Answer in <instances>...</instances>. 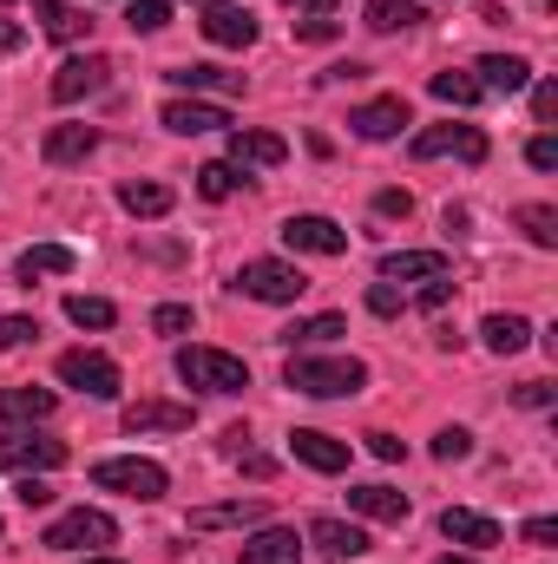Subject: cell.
Wrapping results in <instances>:
<instances>
[{
  "label": "cell",
  "mask_w": 558,
  "mask_h": 564,
  "mask_svg": "<svg viewBox=\"0 0 558 564\" xmlns=\"http://www.w3.org/2000/svg\"><path fill=\"white\" fill-rule=\"evenodd\" d=\"M282 381L309 401H342V394H362L368 388V368L355 355H289Z\"/></svg>",
  "instance_id": "cell-1"
},
{
  "label": "cell",
  "mask_w": 558,
  "mask_h": 564,
  "mask_svg": "<svg viewBox=\"0 0 558 564\" xmlns=\"http://www.w3.org/2000/svg\"><path fill=\"white\" fill-rule=\"evenodd\" d=\"M178 381L204 388V394H244L250 388V368L224 348H178Z\"/></svg>",
  "instance_id": "cell-2"
},
{
  "label": "cell",
  "mask_w": 558,
  "mask_h": 564,
  "mask_svg": "<svg viewBox=\"0 0 558 564\" xmlns=\"http://www.w3.org/2000/svg\"><path fill=\"white\" fill-rule=\"evenodd\" d=\"M93 486H106V492H126V499H139V506H151V499H164V466L158 459H99L93 466Z\"/></svg>",
  "instance_id": "cell-3"
},
{
  "label": "cell",
  "mask_w": 558,
  "mask_h": 564,
  "mask_svg": "<svg viewBox=\"0 0 558 564\" xmlns=\"http://www.w3.org/2000/svg\"><path fill=\"white\" fill-rule=\"evenodd\" d=\"M119 539V525L106 519V512H93V506H79V512H66V519H53L46 525V552H99V545H112Z\"/></svg>",
  "instance_id": "cell-4"
},
{
  "label": "cell",
  "mask_w": 558,
  "mask_h": 564,
  "mask_svg": "<svg viewBox=\"0 0 558 564\" xmlns=\"http://www.w3.org/2000/svg\"><path fill=\"white\" fill-rule=\"evenodd\" d=\"M60 381L79 388V394H93V401H112L119 394V361L99 355V348H66L60 355Z\"/></svg>",
  "instance_id": "cell-5"
},
{
  "label": "cell",
  "mask_w": 558,
  "mask_h": 564,
  "mask_svg": "<svg viewBox=\"0 0 558 564\" xmlns=\"http://www.w3.org/2000/svg\"><path fill=\"white\" fill-rule=\"evenodd\" d=\"M237 289H244L250 302H296V295L309 289V276H302L296 263H277V257H257V263H244V270H237Z\"/></svg>",
  "instance_id": "cell-6"
},
{
  "label": "cell",
  "mask_w": 558,
  "mask_h": 564,
  "mask_svg": "<svg viewBox=\"0 0 558 564\" xmlns=\"http://www.w3.org/2000/svg\"><path fill=\"white\" fill-rule=\"evenodd\" d=\"M66 466V440L53 433H0V473H53Z\"/></svg>",
  "instance_id": "cell-7"
},
{
  "label": "cell",
  "mask_w": 558,
  "mask_h": 564,
  "mask_svg": "<svg viewBox=\"0 0 558 564\" xmlns=\"http://www.w3.org/2000/svg\"><path fill=\"white\" fill-rule=\"evenodd\" d=\"M112 86V59L106 53H73L60 73H53V99L60 106H79V99H93V93H106Z\"/></svg>",
  "instance_id": "cell-8"
},
{
  "label": "cell",
  "mask_w": 558,
  "mask_h": 564,
  "mask_svg": "<svg viewBox=\"0 0 558 564\" xmlns=\"http://www.w3.org/2000/svg\"><path fill=\"white\" fill-rule=\"evenodd\" d=\"M408 151H415V158H447V151H453V158H466V164H486L493 144H486L480 126H427V132H415Z\"/></svg>",
  "instance_id": "cell-9"
},
{
  "label": "cell",
  "mask_w": 558,
  "mask_h": 564,
  "mask_svg": "<svg viewBox=\"0 0 558 564\" xmlns=\"http://www.w3.org/2000/svg\"><path fill=\"white\" fill-rule=\"evenodd\" d=\"M282 243L302 250V257H342V250H348V230H342L335 217H309V210H302V217L282 224Z\"/></svg>",
  "instance_id": "cell-10"
},
{
  "label": "cell",
  "mask_w": 558,
  "mask_h": 564,
  "mask_svg": "<svg viewBox=\"0 0 558 564\" xmlns=\"http://www.w3.org/2000/svg\"><path fill=\"white\" fill-rule=\"evenodd\" d=\"M401 126H415V112H408V99H401V93L368 99V106H355V112H348V132H355V139H368V144L395 139Z\"/></svg>",
  "instance_id": "cell-11"
},
{
  "label": "cell",
  "mask_w": 558,
  "mask_h": 564,
  "mask_svg": "<svg viewBox=\"0 0 558 564\" xmlns=\"http://www.w3.org/2000/svg\"><path fill=\"white\" fill-rule=\"evenodd\" d=\"M197 26H204L211 46H257V20H250V7H237V0H211Z\"/></svg>",
  "instance_id": "cell-12"
},
{
  "label": "cell",
  "mask_w": 558,
  "mask_h": 564,
  "mask_svg": "<svg viewBox=\"0 0 558 564\" xmlns=\"http://www.w3.org/2000/svg\"><path fill=\"white\" fill-rule=\"evenodd\" d=\"M158 119H164V132H178V139H197V132H224V126H230V112H224V106H211V99H184V93H178V99H164V112H158Z\"/></svg>",
  "instance_id": "cell-13"
},
{
  "label": "cell",
  "mask_w": 558,
  "mask_h": 564,
  "mask_svg": "<svg viewBox=\"0 0 558 564\" xmlns=\"http://www.w3.org/2000/svg\"><path fill=\"white\" fill-rule=\"evenodd\" d=\"M289 453H296L309 473H348V440H335V433L296 426V433H289Z\"/></svg>",
  "instance_id": "cell-14"
},
{
  "label": "cell",
  "mask_w": 558,
  "mask_h": 564,
  "mask_svg": "<svg viewBox=\"0 0 558 564\" xmlns=\"http://www.w3.org/2000/svg\"><path fill=\"white\" fill-rule=\"evenodd\" d=\"M264 519H270L264 499H224V506H197L184 525L191 532H237V525H264Z\"/></svg>",
  "instance_id": "cell-15"
},
{
  "label": "cell",
  "mask_w": 558,
  "mask_h": 564,
  "mask_svg": "<svg viewBox=\"0 0 558 564\" xmlns=\"http://www.w3.org/2000/svg\"><path fill=\"white\" fill-rule=\"evenodd\" d=\"M237 558L244 564H302V539H296L289 525H257V532L237 545Z\"/></svg>",
  "instance_id": "cell-16"
},
{
  "label": "cell",
  "mask_w": 558,
  "mask_h": 564,
  "mask_svg": "<svg viewBox=\"0 0 558 564\" xmlns=\"http://www.w3.org/2000/svg\"><path fill=\"white\" fill-rule=\"evenodd\" d=\"M191 408L184 401H132L126 408V433H191Z\"/></svg>",
  "instance_id": "cell-17"
},
{
  "label": "cell",
  "mask_w": 558,
  "mask_h": 564,
  "mask_svg": "<svg viewBox=\"0 0 558 564\" xmlns=\"http://www.w3.org/2000/svg\"><path fill=\"white\" fill-rule=\"evenodd\" d=\"M309 545L322 552V558H362L368 552V532L362 525H342V519H309Z\"/></svg>",
  "instance_id": "cell-18"
},
{
  "label": "cell",
  "mask_w": 558,
  "mask_h": 564,
  "mask_svg": "<svg viewBox=\"0 0 558 564\" xmlns=\"http://www.w3.org/2000/svg\"><path fill=\"white\" fill-rule=\"evenodd\" d=\"M93 151H99V126H53L40 139V158L46 164H86Z\"/></svg>",
  "instance_id": "cell-19"
},
{
  "label": "cell",
  "mask_w": 558,
  "mask_h": 564,
  "mask_svg": "<svg viewBox=\"0 0 558 564\" xmlns=\"http://www.w3.org/2000/svg\"><path fill=\"white\" fill-rule=\"evenodd\" d=\"M440 539H453V545H473V552H486V545H500V525H493L486 512L447 506V512H440Z\"/></svg>",
  "instance_id": "cell-20"
},
{
  "label": "cell",
  "mask_w": 558,
  "mask_h": 564,
  "mask_svg": "<svg viewBox=\"0 0 558 564\" xmlns=\"http://www.w3.org/2000/svg\"><path fill=\"white\" fill-rule=\"evenodd\" d=\"M447 276V250H388L382 257V282H433Z\"/></svg>",
  "instance_id": "cell-21"
},
{
  "label": "cell",
  "mask_w": 558,
  "mask_h": 564,
  "mask_svg": "<svg viewBox=\"0 0 558 564\" xmlns=\"http://www.w3.org/2000/svg\"><path fill=\"white\" fill-rule=\"evenodd\" d=\"M473 79H480V93H526L533 86V66L519 53H486Z\"/></svg>",
  "instance_id": "cell-22"
},
{
  "label": "cell",
  "mask_w": 558,
  "mask_h": 564,
  "mask_svg": "<svg viewBox=\"0 0 558 564\" xmlns=\"http://www.w3.org/2000/svg\"><path fill=\"white\" fill-rule=\"evenodd\" d=\"M348 506L362 512V519H382V525H408V492H395V486H355L348 492Z\"/></svg>",
  "instance_id": "cell-23"
},
{
  "label": "cell",
  "mask_w": 558,
  "mask_h": 564,
  "mask_svg": "<svg viewBox=\"0 0 558 564\" xmlns=\"http://www.w3.org/2000/svg\"><path fill=\"white\" fill-rule=\"evenodd\" d=\"M289 158V144L277 132H250V126H230V164L244 171V164H282Z\"/></svg>",
  "instance_id": "cell-24"
},
{
  "label": "cell",
  "mask_w": 558,
  "mask_h": 564,
  "mask_svg": "<svg viewBox=\"0 0 558 564\" xmlns=\"http://www.w3.org/2000/svg\"><path fill=\"white\" fill-rule=\"evenodd\" d=\"M164 79L178 93H244V73H224V66H171Z\"/></svg>",
  "instance_id": "cell-25"
},
{
  "label": "cell",
  "mask_w": 558,
  "mask_h": 564,
  "mask_svg": "<svg viewBox=\"0 0 558 564\" xmlns=\"http://www.w3.org/2000/svg\"><path fill=\"white\" fill-rule=\"evenodd\" d=\"M119 204H126L132 217H164L178 197H171V184H158V177H126V184H119Z\"/></svg>",
  "instance_id": "cell-26"
},
{
  "label": "cell",
  "mask_w": 558,
  "mask_h": 564,
  "mask_svg": "<svg viewBox=\"0 0 558 564\" xmlns=\"http://www.w3.org/2000/svg\"><path fill=\"white\" fill-rule=\"evenodd\" d=\"M60 408L53 388H0V421H46Z\"/></svg>",
  "instance_id": "cell-27"
},
{
  "label": "cell",
  "mask_w": 558,
  "mask_h": 564,
  "mask_svg": "<svg viewBox=\"0 0 558 564\" xmlns=\"http://www.w3.org/2000/svg\"><path fill=\"white\" fill-rule=\"evenodd\" d=\"M79 257L66 250V243H33V250H20V263H13V276L33 282V276H66Z\"/></svg>",
  "instance_id": "cell-28"
},
{
  "label": "cell",
  "mask_w": 558,
  "mask_h": 564,
  "mask_svg": "<svg viewBox=\"0 0 558 564\" xmlns=\"http://www.w3.org/2000/svg\"><path fill=\"white\" fill-rule=\"evenodd\" d=\"M33 20H40L53 40H86V33H93V20H86L79 7H66V0H33Z\"/></svg>",
  "instance_id": "cell-29"
},
{
  "label": "cell",
  "mask_w": 558,
  "mask_h": 564,
  "mask_svg": "<svg viewBox=\"0 0 558 564\" xmlns=\"http://www.w3.org/2000/svg\"><path fill=\"white\" fill-rule=\"evenodd\" d=\"M480 335H486V348H493V355H519V348L533 341V322H526V315H486V322H480Z\"/></svg>",
  "instance_id": "cell-30"
},
{
  "label": "cell",
  "mask_w": 558,
  "mask_h": 564,
  "mask_svg": "<svg viewBox=\"0 0 558 564\" xmlns=\"http://www.w3.org/2000/svg\"><path fill=\"white\" fill-rule=\"evenodd\" d=\"M342 335V315H309V322H289L277 341L289 348V355H302V348H315V341H335Z\"/></svg>",
  "instance_id": "cell-31"
},
{
  "label": "cell",
  "mask_w": 558,
  "mask_h": 564,
  "mask_svg": "<svg viewBox=\"0 0 558 564\" xmlns=\"http://www.w3.org/2000/svg\"><path fill=\"white\" fill-rule=\"evenodd\" d=\"M415 20H420V0H368V13H362L368 33H401Z\"/></svg>",
  "instance_id": "cell-32"
},
{
  "label": "cell",
  "mask_w": 558,
  "mask_h": 564,
  "mask_svg": "<svg viewBox=\"0 0 558 564\" xmlns=\"http://www.w3.org/2000/svg\"><path fill=\"white\" fill-rule=\"evenodd\" d=\"M427 93H433L440 106H480V99H486L473 73H433V79H427Z\"/></svg>",
  "instance_id": "cell-33"
},
{
  "label": "cell",
  "mask_w": 558,
  "mask_h": 564,
  "mask_svg": "<svg viewBox=\"0 0 558 564\" xmlns=\"http://www.w3.org/2000/svg\"><path fill=\"white\" fill-rule=\"evenodd\" d=\"M66 322H73V328H112L119 308H112L106 295H66Z\"/></svg>",
  "instance_id": "cell-34"
},
{
  "label": "cell",
  "mask_w": 558,
  "mask_h": 564,
  "mask_svg": "<svg viewBox=\"0 0 558 564\" xmlns=\"http://www.w3.org/2000/svg\"><path fill=\"white\" fill-rule=\"evenodd\" d=\"M513 224H519L539 250H558V210L552 204H526V210H513Z\"/></svg>",
  "instance_id": "cell-35"
},
{
  "label": "cell",
  "mask_w": 558,
  "mask_h": 564,
  "mask_svg": "<svg viewBox=\"0 0 558 564\" xmlns=\"http://www.w3.org/2000/svg\"><path fill=\"white\" fill-rule=\"evenodd\" d=\"M237 184H244V177H237V164H230V158H217V164H204V171H197V197H211V204H224Z\"/></svg>",
  "instance_id": "cell-36"
},
{
  "label": "cell",
  "mask_w": 558,
  "mask_h": 564,
  "mask_svg": "<svg viewBox=\"0 0 558 564\" xmlns=\"http://www.w3.org/2000/svg\"><path fill=\"white\" fill-rule=\"evenodd\" d=\"M164 20H171V0H132L126 7V26L132 33H164Z\"/></svg>",
  "instance_id": "cell-37"
},
{
  "label": "cell",
  "mask_w": 558,
  "mask_h": 564,
  "mask_svg": "<svg viewBox=\"0 0 558 564\" xmlns=\"http://www.w3.org/2000/svg\"><path fill=\"white\" fill-rule=\"evenodd\" d=\"M466 453H473V433H466V426H440V433H433V459H440V466H453V459H466Z\"/></svg>",
  "instance_id": "cell-38"
},
{
  "label": "cell",
  "mask_w": 558,
  "mask_h": 564,
  "mask_svg": "<svg viewBox=\"0 0 558 564\" xmlns=\"http://www.w3.org/2000/svg\"><path fill=\"white\" fill-rule=\"evenodd\" d=\"M151 328H158V335H191V308H184V302H158V308H151Z\"/></svg>",
  "instance_id": "cell-39"
},
{
  "label": "cell",
  "mask_w": 558,
  "mask_h": 564,
  "mask_svg": "<svg viewBox=\"0 0 558 564\" xmlns=\"http://www.w3.org/2000/svg\"><path fill=\"white\" fill-rule=\"evenodd\" d=\"M33 335H40L33 315H0V355H7V348H26Z\"/></svg>",
  "instance_id": "cell-40"
},
{
  "label": "cell",
  "mask_w": 558,
  "mask_h": 564,
  "mask_svg": "<svg viewBox=\"0 0 558 564\" xmlns=\"http://www.w3.org/2000/svg\"><path fill=\"white\" fill-rule=\"evenodd\" d=\"M13 499H20V506H26V512H40V506H53V486H46V479H40V473H26V479H20V486H13Z\"/></svg>",
  "instance_id": "cell-41"
},
{
  "label": "cell",
  "mask_w": 558,
  "mask_h": 564,
  "mask_svg": "<svg viewBox=\"0 0 558 564\" xmlns=\"http://www.w3.org/2000/svg\"><path fill=\"white\" fill-rule=\"evenodd\" d=\"M526 164H533V171H558V139L552 132H539V139L526 144Z\"/></svg>",
  "instance_id": "cell-42"
},
{
  "label": "cell",
  "mask_w": 558,
  "mask_h": 564,
  "mask_svg": "<svg viewBox=\"0 0 558 564\" xmlns=\"http://www.w3.org/2000/svg\"><path fill=\"white\" fill-rule=\"evenodd\" d=\"M533 119H539V126H552V119H558V86H552V79H539V86H533Z\"/></svg>",
  "instance_id": "cell-43"
},
{
  "label": "cell",
  "mask_w": 558,
  "mask_h": 564,
  "mask_svg": "<svg viewBox=\"0 0 558 564\" xmlns=\"http://www.w3.org/2000/svg\"><path fill=\"white\" fill-rule=\"evenodd\" d=\"M513 401H519V408H552L558 394H552V381H519V388H513Z\"/></svg>",
  "instance_id": "cell-44"
},
{
  "label": "cell",
  "mask_w": 558,
  "mask_h": 564,
  "mask_svg": "<svg viewBox=\"0 0 558 564\" xmlns=\"http://www.w3.org/2000/svg\"><path fill=\"white\" fill-rule=\"evenodd\" d=\"M447 302H453V282H447V276H433L427 289H420V308H427V315H440Z\"/></svg>",
  "instance_id": "cell-45"
},
{
  "label": "cell",
  "mask_w": 558,
  "mask_h": 564,
  "mask_svg": "<svg viewBox=\"0 0 558 564\" xmlns=\"http://www.w3.org/2000/svg\"><path fill=\"white\" fill-rule=\"evenodd\" d=\"M375 210H382V217H408L415 197H408V191H375Z\"/></svg>",
  "instance_id": "cell-46"
},
{
  "label": "cell",
  "mask_w": 558,
  "mask_h": 564,
  "mask_svg": "<svg viewBox=\"0 0 558 564\" xmlns=\"http://www.w3.org/2000/svg\"><path fill=\"white\" fill-rule=\"evenodd\" d=\"M368 308H375V315H401V295H395V282H375V289H368Z\"/></svg>",
  "instance_id": "cell-47"
},
{
  "label": "cell",
  "mask_w": 558,
  "mask_h": 564,
  "mask_svg": "<svg viewBox=\"0 0 558 564\" xmlns=\"http://www.w3.org/2000/svg\"><path fill=\"white\" fill-rule=\"evenodd\" d=\"M362 440H368V453H375V459H408V446H401L395 433H362Z\"/></svg>",
  "instance_id": "cell-48"
},
{
  "label": "cell",
  "mask_w": 558,
  "mask_h": 564,
  "mask_svg": "<svg viewBox=\"0 0 558 564\" xmlns=\"http://www.w3.org/2000/svg\"><path fill=\"white\" fill-rule=\"evenodd\" d=\"M296 33H302V40H335V20H329V13H309Z\"/></svg>",
  "instance_id": "cell-49"
},
{
  "label": "cell",
  "mask_w": 558,
  "mask_h": 564,
  "mask_svg": "<svg viewBox=\"0 0 558 564\" xmlns=\"http://www.w3.org/2000/svg\"><path fill=\"white\" fill-rule=\"evenodd\" d=\"M558 539V519H526V545H552Z\"/></svg>",
  "instance_id": "cell-50"
},
{
  "label": "cell",
  "mask_w": 558,
  "mask_h": 564,
  "mask_svg": "<svg viewBox=\"0 0 558 564\" xmlns=\"http://www.w3.org/2000/svg\"><path fill=\"white\" fill-rule=\"evenodd\" d=\"M26 46V26L20 20H0V53H20Z\"/></svg>",
  "instance_id": "cell-51"
},
{
  "label": "cell",
  "mask_w": 558,
  "mask_h": 564,
  "mask_svg": "<svg viewBox=\"0 0 558 564\" xmlns=\"http://www.w3.org/2000/svg\"><path fill=\"white\" fill-rule=\"evenodd\" d=\"M309 13H335V0H309Z\"/></svg>",
  "instance_id": "cell-52"
},
{
  "label": "cell",
  "mask_w": 558,
  "mask_h": 564,
  "mask_svg": "<svg viewBox=\"0 0 558 564\" xmlns=\"http://www.w3.org/2000/svg\"><path fill=\"white\" fill-rule=\"evenodd\" d=\"M433 564H480V558H460V552H447V558H433Z\"/></svg>",
  "instance_id": "cell-53"
},
{
  "label": "cell",
  "mask_w": 558,
  "mask_h": 564,
  "mask_svg": "<svg viewBox=\"0 0 558 564\" xmlns=\"http://www.w3.org/2000/svg\"><path fill=\"white\" fill-rule=\"evenodd\" d=\"M86 564H119V558H86Z\"/></svg>",
  "instance_id": "cell-54"
}]
</instances>
